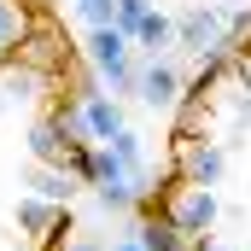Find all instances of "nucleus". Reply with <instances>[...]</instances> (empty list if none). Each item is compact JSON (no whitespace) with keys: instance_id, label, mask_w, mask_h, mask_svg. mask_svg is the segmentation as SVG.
Wrapping results in <instances>:
<instances>
[{"instance_id":"nucleus-1","label":"nucleus","mask_w":251,"mask_h":251,"mask_svg":"<svg viewBox=\"0 0 251 251\" xmlns=\"http://www.w3.org/2000/svg\"><path fill=\"white\" fill-rule=\"evenodd\" d=\"M152 204H158V216L181 234V240H204L210 228H216V216H222V199H216V187H193V181H181L176 170L152 187Z\"/></svg>"},{"instance_id":"nucleus-2","label":"nucleus","mask_w":251,"mask_h":251,"mask_svg":"<svg viewBox=\"0 0 251 251\" xmlns=\"http://www.w3.org/2000/svg\"><path fill=\"white\" fill-rule=\"evenodd\" d=\"M88 70L100 76V88H111V100L134 94V41L117 24L111 29H88Z\"/></svg>"},{"instance_id":"nucleus-3","label":"nucleus","mask_w":251,"mask_h":251,"mask_svg":"<svg viewBox=\"0 0 251 251\" xmlns=\"http://www.w3.org/2000/svg\"><path fill=\"white\" fill-rule=\"evenodd\" d=\"M176 47L193 53V59L222 53V47H228V12H222L216 0H193L187 12L176 18Z\"/></svg>"},{"instance_id":"nucleus-4","label":"nucleus","mask_w":251,"mask_h":251,"mask_svg":"<svg viewBox=\"0 0 251 251\" xmlns=\"http://www.w3.org/2000/svg\"><path fill=\"white\" fill-rule=\"evenodd\" d=\"M12 64H29V70H41V76H53V82H59L64 64H76V53H70V41L59 35V24H53V18H35Z\"/></svg>"},{"instance_id":"nucleus-5","label":"nucleus","mask_w":251,"mask_h":251,"mask_svg":"<svg viewBox=\"0 0 251 251\" xmlns=\"http://www.w3.org/2000/svg\"><path fill=\"white\" fill-rule=\"evenodd\" d=\"M176 176L193 181V187H216L228 176V146L222 140H176Z\"/></svg>"},{"instance_id":"nucleus-6","label":"nucleus","mask_w":251,"mask_h":251,"mask_svg":"<svg viewBox=\"0 0 251 251\" xmlns=\"http://www.w3.org/2000/svg\"><path fill=\"white\" fill-rule=\"evenodd\" d=\"M12 216H18V234L35 240V246H47V240H64V234H70V204H47V199H35V193H24Z\"/></svg>"},{"instance_id":"nucleus-7","label":"nucleus","mask_w":251,"mask_h":251,"mask_svg":"<svg viewBox=\"0 0 251 251\" xmlns=\"http://www.w3.org/2000/svg\"><path fill=\"white\" fill-rule=\"evenodd\" d=\"M134 94H140V105H152V111H176V100H181V70L170 59H152L134 70Z\"/></svg>"},{"instance_id":"nucleus-8","label":"nucleus","mask_w":251,"mask_h":251,"mask_svg":"<svg viewBox=\"0 0 251 251\" xmlns=\"http://www.w3.org/2000/svg\"><path fill=\"white\" fill-rule=\"evenodd\" d=\"M117 128H128V123H123V105H117L105 88L82 100V140H88V146H105Z\"/></svg>"},{"instance_id":"nucleus-9","label":"nucleus","mask_w":251,"mask_h":251,"mask_svg":"<svg viewBox=\"0 0 251 251\" xmlns=\"http://www.w3.org/2000/svg\"><path fill=\"white\" fill-rule=\"evenodd\" d=\"M35 18H41L35 0H0V70L18 59V47H24V35H29Z\"/></svg>"},{"instance_id":"nucleus-10","label":"nucleus","mask_w":251,"mask_h":251,"mask_svg":"<svg viewBox=\"0 0 251 251\" xmlns=\"http://www.w3.org/2000/svg\"><path fill=\"white\" fill-rule=\"evenodd\" d=\"M105 146H111V158H117V164L128 170V181H134L140 193H152V164H146V140H140L134 128H117V134H111Z\"/></svg>"},{"instance_id":"nucleus-11","label":"nucleus","mask_w":251,"mask_h":251,"mask_svg":"<svg viewBox=\"0 0 251 251\" xmlns=\"http://www.w3.org/2000/svg\"><path fill=\"white\" fill-rule=\"evenodd\" d=\"M64 152H70V134H64V128L53 123L47 111H41V117L29 123V158H35V164H53V170H64Z\"/></svg>"},{"instance_id":"nucleus-12","label":"nucleus","mask_w":251,"mask_h":251,"mask_svg":"<svg viewBox=\"0 0 251 251\" xmlns=\"http://www.w3.org/2000/svg\"><path fill=\"white\" fill-rule=\"evenodd\" d=\"M53 88H59V82L41 76V70H29V64H6V70H0V94H6V105H12V100L29 105V100H41V94H53Z\"/></svg>"},{"instance_id":"nucleus-13","label":"nucleus","mask_w":251,"mask_h":251,"mask_svg":"<svg viewBox=\"0 0 251 251\" xmlns=\"http://www.w3.org/2000/svg\"><path fill=\"white\" fill-rule=\"evenodd\" d=\"M128 41H134V47H146V53H152V59H164V53H170V47H176V18H170V12H158V6H152V12H146V18H140V29H134V35H128Z\"/></svg>"},{"instance_id":"nucleus-14","label":"nucleus","mask_w":251,"mask_h":251,"mask_svg":"<svg viewBox=\"0 0 251 251\" xmlns=\"http://www.w3.org/2000/svg\"><path fill=\"white\" fill-rule=\"evenodd\" d=\"M29 193L47 199V204H70V199H76V181H70L64 170H53V164H35V170H29Z\"/></svg>"},{"instance_id":"nucleus-15","label":"nucleus","mask_w":251,"mask_h":251,"mask_svg":"<svg viewBox=\"0 0 251 251\" xmlns=\"http://www.w3.org/2000/svg\"><path fill=\"white\" fill-rule=\"evenodd\" d=\"M134 240H140L146 251H193L187 240H181V234L164 222V216H140V222H134Z\"/></svg>"},{"instance_id":"nucleus-16","label":"nucleus","mask_w":251,"mask_h":251,"mask_svg":"<svg viewBox=\"0 0 251 251\" xmlns=\"http://www.w3.org/2000/svg\"><path fill=\"white\" fill-rule=\"evenodd\" d=\"M76 12H82L88 29H111V24H117V0H82Z\"/></svg>"},{"instance_id":"nucleus-17","label":"nucleus","mask_w":251,"mask_h":251,"mask_svg":"<svg viewBox=\"0 0 251 251\" xmlns=\"http://www.w3.org/2000/svg\"><path fill=\"white\" fill-rule=\"evenodd\" d=\"M146 12H152V0H117V29H123V35H134Z\"/></svg>"},{"instance_id":"nucleus-18","label":"nucleus","mask_w":251,"mask_h":251,"mask_svg":"<svg viewBox=\"0 0 251 251\" xmlns=\"http://www.w3.org/2000/svg\"><path fill=\"white\" fill-rule=\"evenodd\" d=\"M228 59H234V70H228L234 88H246V94H251V47H246V53H228Z\"/></svg>"},{"instance_id":"nucleus-19","label":"nucleus","mask_w":251,"mask_h":251,"mask_svg":"<svg viewBox=\"0 0 251 251\" xmlns=\"http://www.w3.org/2000/svg\"><path fill=\"white\" fill-rule=\"evenodd\" d=\"M193 251H246V246H228V240H210L204 234V240H193Z\"/></svg>"},{"instance_id":"nucleus-20","label":"nucleus","mask_w":251,"mask_h":251,"mask_svg":"<svg viewBox=\"0 0 251 251\" xmlns=\"http://www.w3.org/2000/svg\"><path fill=\"white\" fill-rule=\"evenodd\" d=\"M111 251H146V246H140V240L128 234V240H117V246H111Z\"/></svg>"},{"instance_id":"nucleus-21","label":"nucleus","mask_w":251,"mask_h":251,"mask_svg":"<svg viewBox=\"0 0 251 251\" xmlns=\"http://www.w3.org/2000/svg\"><path fill=\"white\" fill-rule=\"evenodd\" d=\"M70 251H105V246H94V240H76V246H70Z\"/></svg>"},{"instance_id":"nucleus-22","label":"nucleus","mask_w":251,"mask_h":251,"mask_svg":"<svg viewBox=\"0 0 251 251\" xmlns=\"http://www.w3.org/2000/svg\"><path fill=\"white\" fill-rule=\"evenodd\" d=\"M0 117H6V94H0Z\"/></svg>"},{"instance_id":"nucleus-23","label":"nucleus","mask_w":251,"mask_h":251,"mask_svg":"<svg viewBox=\"0 0 251 251\" xmlns=\"http://www.w3.org/2000/svg\"><path fill=\"white\" fill-rule=\"evenodd\" d=\"M70 6H82V0H70Z\"/></svg>"},{"instance_id":"nucleus-24","label":"nucleus","mask_w":251,"mask_h":251,"mask_svg":"<svg viewBox=\"0 0 251 251\" xmlns=\"http://www.w3.org/2000/svg\"><path fill=\"white\" fill-rule=\"evenodd\" d=\"M47 251H59V246H47Z\"/></svg>"},{"instance_id":"nucleus-25","label":"nucleus","mask_w":251,"mask_h":251,"mask_svg":"<svg viewBox=\"0 0 251 251\" xmlns=\"http://www.w3.org/2000/svg\"><path fill=\"white\" fill-rule=\"evenodd\" d=\"M246 251H251V240H246Z\"/></svg>"}]
</instances>
